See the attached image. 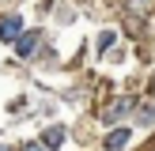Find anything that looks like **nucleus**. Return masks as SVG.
<instances>
[{
  "label": "nucleus",
  "instance_id": "f257e3e1",
  "mask_svg": "<svg viewBox=\"0 0 155 151\" xmlns=\"http://www.w3.org/2000/svg\"><path fill=\"white\" fill-rule=\"evenodd\" d=\"M19 34H23V19L19 15H4V19H0V38H4V42H15Z\"/></svg>",
  "mask_w": 155,
  "mask_h": 151
},
{
  "label": "nucleus",
  "instance_id": "f03ea898",
  "mask_svg": "<svg viewBox=\"0 0 155 151\" xmlns=\"http://www.w3.org/2000/svg\"><path fill=\"white\" fill-rule=\"evenodd\" d=\"M129 136H133V128H129V125H121V128H114V132L106 136V147H110V151H117V147H125V143H129Z\"/></svg>",
  "mask_w": 155,
  "mask_h": 151
},
{
  "label": "nucleus",
  "instance_id": "7ed1b4c3",
  "mask_svg": "<svg viewBox=\"0 0 155 151\" xmlns=\"http://www.w3.org/2000/svg\"><path fill=\"white\" fill-rule=\"evenodd\" d=\"M34 45H38V34H19V38H15V53H19V57L34 53Z\"/></svg>",
  "mask_w": 155,
  "mask_h": 151
},
{
  "label": "nucleus",
  "instance_id": "20e7f679",
  "mask_svg": "<svg viewBox=\"0 0 155 151\" xmlns=\"http://www.w3.org/2000/svg\"><path fill=\"white\" fill-rule=\"evenodd\" d=\"M61 140H64V132H61V128H49V136L42 140V147H57Z\"/></svg>",
  "mask_w": 155,
  "mask_h": 151
},
{
  "label": "nucleus",
  "instance_id": "39448f33",
  "mask_svg": "<svg viewBox=\"0 0 155 151\" xmlns=\"http://www.w3.org/2000/svg\"><path fill=\"white\" fill-rule=\"evenodd\" d=\"M114 45V30H102V34H98V49H110Z\"/></svg>",
  "mask_w": 155,
  "mask_h": 151
},
{
  "label": "nucleus",
  "instance_id": "423d86ee",
  "mask_svg": "<svg viewBox=\"0 0 155 151\" xmlns=\"http://www.w3.org/2000/svg\"><path fill=\"white\" fill-rule=\"evenodd\" d=\"M129 4H133V11H140V15H144V11L151 8V0H129Z\"/></svg>",
  "mask_w": 155,
  "mask_h": 151
},
{
  "label": "nucleus",
  "instance_id": "0eeeda50",
  "mask_svg": "<svg viewBox=\"0 0 155 151\" xmlns=\"http://www.w3.org/2000/svg\"><path fill=\"white\" fill-rule=\"evenodd\" d=\"M27 151H45V147H42V143H27Z\"/></svg>",
  "mask_w": 155,
  "mask_h": 151
},
{
  "label": "nucleus",
  "instance_id": "6e6552de",
  "mask_svg": "<svg viewBox=\"0 0 155 151\" xmlns=\"http://www.w3.org/2000/svg\"><path fill=\"white\" fill-rule=\"evenodd\" d=\"M0 151H8V147H0Z\"/></svg>",
  "mask_w": 155,
  "mask_h": 151
}]
</instances>
